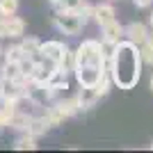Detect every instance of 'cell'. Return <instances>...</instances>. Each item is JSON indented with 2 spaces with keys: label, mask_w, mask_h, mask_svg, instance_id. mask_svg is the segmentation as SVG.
<instances>
[{
  "label": "cell",
  "mask_w": 153,
  "mask_h": 153,
  "mask_svg": "<svg viewBox=\"0 0 153 153\" xmlns=\"http://www.w3.org/2000/svg\"><path fill=\"white\" fill-rule=\"evenodd\" d=\"M135 2V7H140V9H144V7H149L153 2V0H133Z\"/></svg>",
  "instance_id": "cell-26"
},
{
  "label": "cell",
  "mask_w": 153,
  "mask_h": 153,
  "mask_svg": "<svg viewBox=\"0 0 153 153\" xmlns=\"http://www.w3.org/2000/svg\"><path fill=\"white\" fill-rule=\"evenodd\" d=\"M57 66V71H62V73H69V71H73V51H64V55L59 57V62L55 64Z\"/></svg>",
  "instance_id": "cell-20"
},
{
  "label": "cell",
  "mask_w": 153,
  "mask_h": 153,
  "mask_svg": "<svg viewBox=\"0 0 153 153\" xmlns=\"http://www.w3.org/2000/svg\"><path fill=\"white\" fill-rule=\"evenodd\" d=\"M0 55H2V46H0Z\"/></svg>",
  "instance_id": "cell-31"
},
{
  "label": "cell",
  "mask_w": 153,
  "mask_h": 153,
  "mask_svg": "<svg viewBox=\"0 0 153 153\" xmlns=\"http://www.w3.org/2000/svg\"><path fill=\"white\" fill-rule=\"evenodd\" d=\"M14 149H16V151H34V149H37V137H32V135H23V137H19V140L14 142Z\"/></svg>",
  "instance_id": "cell-18"
},
{
  "label": "cell",
  "mask_w": 153,
  "mask_h": 153,
  "mask_svg": "<svg viewBox=\"0 0 153 153\" xmlns=\"http://www.w3.org/2000/svg\"><path fill=\"white\" fill-rule=\"evenodd\" d=\"M110 85H112V78H110L108 69H105V71H103V76L98 78V82L94 85L96 94H98V96H108V91H110Z\"/></svg>",
  "instance_id": "cell-19"
},
{
  "label": "cell",
  "mask_w": 153,
  "mask_h": 153,
  "mask_svg": "<svg viewBox=\"0 0 153 153\" xmlns=\"http://www.w3.org/2000/svg\"><path fill=\"white\" fill-rule=\"evenodd\" d=\"M44 119H46V123H48V128H55V126H59V123L64 121V117L59 114L55 108H48V110H46Z\"/></svg>",
  "instance_id": "cell-21"
},
{
  "label": "cell",
  "mask_w": 153,
  "mask_h": 153,
  "mask_svg": "<svg viewBox=\"0 0 153 153\" xmlns=\"http://www.w3.org/2000/svg\"><path fill=\"white\" fill-rule=\"evenodd\" d=\"M144 44L153 46V32H146V41H144Z\"/></svg>",
  "instance_id": "cell-28"
},
{
  "label": "cell",
  "mask_w": 153,
  "mask_h": 153,
  "mask_svg": "<svg viewBox=\"0 0 153 153\" xmlns=\"http://www.w3.org/2000/svg\"><path fill=\"white\" fill-rule=\"evenodd\" d=\"M101 101V96L96 94L94 87H82L76 96V103H78V110H91L96 103Z\"/></svg>",
  "instance_id": "cell-9"
},
{
  "label": "cell",
  "mask_w": 153,
  "mask_h": 153,
  "mask_svg": "<svg viewBox=\"0 0 153 153\" xmlns=\"http://www.w3.org/2000/svg\"><path fill=\"white\" fill-rule=\"evenodd\" d=\"M53 108L57 110V112L64 117V119H69V117H73V114L78 112L76 96H73V98H66V101H64V98H59V101H55V105H53Z\"/></svg>",
  "instance_id": "cell-14"
},
{
  "label": "cell",
  "mask_w": 153,
  "mask_h": 153,
  "mask_svg": "<svg viewBox=\"0 0 153 153\" xmlns=\"http://www.w3.org/2000/svg\"><path fill=\"white\" fill-rule=\"evenodd\" d=\"M64 51H66V46H64L62 41H44V44H39L41 57L51 59V62H55V64L59 62V57L64 55Z\"/></svg>",
  "instance_id": "cell-8"
},
{
  "label": "cell",
  "mask_w": 153,
  "mask_h": 153,
  "mask_svg": "<svg viewBox=\"0 0 153 153\" xmlns=\"http://www.w3.org/2000/svg\"><path fill=\"white\" fill-rule=\"evenodd\" d=\"M105 66V57H103V51H101V41H96V39H87L82 44L76 48L73 53V69L78 66Z\"/></svg>",
  "instance_id": "cell-2"
},
{
  "label": "cell",
  "mask_w": 153,
  "mask_h": 153,
  "mask_svg": "<svg viewBox=\"0 0 153 153\" xmlns=\"http://www.w3.org/2000/svg\"><path fill=\"white\" fill-rule=\"evenodd\" d=\"M140 57H142V64H151V66H153V46L142 44V48H140Z\"/></svg>",
  "instance_id": "cell-24"
},
{
  "label": "cell",
  "mask_w": 153,
  "mask_h": 153,
  "mask_svg": "<svg viewBox=\"0 0 153 153\" xmlns=\"http://www.w3.org/2000/svg\"><path fill=\"white\" fill-rule=\"evenodd\" d=\"M146 25L144 23H128L126 27H123V39L126 41H130V44H135V46H142L144 41H146Z\"/></svg>",
  "instance_id": "cell-7"
},
{
  "label": "cell",
  "mask_w": 153,
  "mask_h": 153,
  "mask_svg": "<svg viewBox=\"0 0 153 153\" xmlns=\"http://www.w3.org/2000/svg\"><path fill=\"white\" fill-rule=\"evenodd\" d=\"M151 91H153V76H151Z\"/></svg>",
  "instance_id": "cell-30"
},
{
  "label": "cell",
  "mask_w": 153,
  "mask_h": 153,
  "mask_svg": "<svg viewBox=\"0 0 153 153\" xmlns=\"http://www.w3.org/2000/svg\"><path fill=\"white\" fill-rule=\"evenodd\" d=\"M7 37V27H5V19L0 16V39H5Z\"/></svg>",
  "instance_id": "cell-27"
},
{
  "label": "cell",
  "mask_w": 153,
  "mask_h": 153,
  "mask_svg": "<svg viewBox=\"0 0 153 153\" xmlns=\"http://www.w3.org/2000/svg\"><path fill=\"white\" fill-rule=\"evenodd\" d=\"M2 55H5L7 62H21V59L25 57L23 51H21V46H9L7 51H2Z\"/></svg>",
  "instance_id": "cell-23"
},
{
  "label": "cell",
  "mask_w": 153,
  "mask_h": 153,
  "mask_svg": "<svg viewBox=\"0 0 153 153\" xmlns=\"http://www.w3.org/2000/svg\"><path fill=\"white\" fill-rule=\"evenodd\" d=\"M2 19H5L7 37H12V39H21L23 34H25V21L19 19L16 14H12V16H2Z\"/></svg>",
  "instance_id": "cell-11"
},
{
  "label": "cell",
  "mask_w": 153,
  "mask_h": 153,
  "mask_svg": "<svg viewBox=\"0 0 153 153\" xmlns=\"http://www.w3.org/2000/svg\"><path fill=\"white\" fill-rule=\"evenodd\" d=\"M39 44H41V41H39L37 37H25V34H23V41H21V51H23V55H25V57H30L32 62H37V59H41V53H39Z\"/></svg>",
  "instance_id": "cell-13"
},
{
  "label": "cell",
  "mask_w": 153,
  "mask_h": 153,
  "mask_svg": "<svg viewBox=\"0 0 153 153\" xmlns=\"http://www.w3.org/2000/svg\"><path fill=\"white\" fill-rule=\"evenodd\" d=\"M53 23H55V27H57L62 34H69V37H76V34H80V30H82V21L78 19L76 12H57V16L53 19Z\"/></svg>",
  "instance_id": "cell-3"
},
{
  "label": "cell",
  "mask_w": 153,
  "mask_h": 153,
  "mask_svg": "<svg viewBox=\"0 0 153 153\" xmlns=\"http://www.w3.org/2000/svg\"><path fill=\"white\" fill-rule=\"evenodd\" d=\"M19 12V0H0V16H12Z\"/></svg>",
  "instance_id": "cell-22"
},
{
  "label": "cell",
  "mask_w": 153,
  "mask_h": 153,
  "mask_svg": "<svg viewBox=\"0 0 153 153\" xmlns=\"http://www.w3.org/2000/svg\"><path fill=\"white\" fill-rule=\"evenodd\" d=\"M27 123H30V114H25V112H21V110L16 108V112L12 114V119H9L7 126H12L14 130H25Z\"/></svg>",
  "instance_id": "cell-16"
},
{
  "label": "cell",
  "mask_w": 153,
  "mask_h": 153,
  "mask_svg": "<svg viewBox=\"0 0 153 153\" xmlns=\"http://www.w3.org/2000/svg\"><path fill=\"white\" fill-rule=\"evenodd\" d=\"M103 30V41H110V44H119L123 39V25L119 23V21H110V23H105V25H101Z\"/></svg>",
  "instance_id": "cell-10"
},
{
  "label": "cell",
  "mask_w": 153,
  "mask_h": 153,
  "mask_svg": "<svg viewBox=\"0 0 153 153\" xmlns=\"http://www.w3.org/2000/svg\"><path fill=\"white\" fill-rule=\"evenodd\" d=\"M76 14H78V19L82 21V23H87V21H91V16H94V7H91L89 2H85Z\"/></svg>",
  "instance_id": "cell-25"
},
{
  "label": "cell",
  "mask_w": 153,
  "mask_h": 153,
  "mask_svg": "<svg viewBox=\"0 0 153 153\" xmlns=\"http://www.w3.org/2000/svg\"><path fill=\"white\" fill-rule=\"evenodd\" d=\"M103 71H105V66H91V64H87V66L73 69V73H76V80L80 87H94L98 82V78L103 76Z\"/></svg>",
  "instance_id": "cell-5"
},
{
  "label": "cell",
  "mask_w": 153,
  "mask_h": 153,
  "mask_svg": "<svg viewBox=\"0 0 153 153\" xmlns=\"http://www.w3.org/2000/svg\"><path fill=\"white\" fill-rule=\"evenodd\" d=\"M151 149H153V142H151Z\"/></svg>",
  "instance_id": "cell-32"
},
{
  "label": "cell",
  "mask_w": 153,
  "mask_h": 153,
  "mask_svg": "<svg viewBox=\"0 0 153 153\" xmlns=\"http://www.w3.org/2000/svg\"><path fill=\"white\" fill-rule=\"evenodd\" d=\"M110 78L112 82L119 85V89H133L137 80H140V71H142V57L137 46L130 41H119L114 46V51L110 55Z\"/></svg>",
  "instance_id": "cell-1"
},
{
  "label": "cell",
  "mask_w": 153,
  "mask_h": 153,
  "mask_svg": "<svg viewBox=\"0 0 153 153\" xmlns=\"http://www.w3.org/2000/svg\"><path fill=\"white\" fill-rule=\"evenodd\" d=\"M149 23H151V27H153V14H151V19H149Z\"/></svg>",
  "instance_id": "cell-29"
},
{
  "label": "cell",
  "mask_w": 153,
  "mask_h": 153,
  "mask_svg": "<svg viewBox=\"0 0 153 153\" xmlns=\"http://www.w3.org/2000/svg\"><path fill=\"white\" fill-rule=\"evenodd\" d=\"M51 2H55V0H51Z\"/></svg>",
  "instance_id": "cell-33"
},
{
  "label": "cell",
  "mask_w": 153,
  "mask_h": 153,
  "mask_svg": "<svg viewBox=\"0 0 153 153\" xmlns=\"http://www.w3.org/2000/svg\"><path fill=\"white\" fill-rule=\"evenodd\" d=\"M25 94V87L19 85L16 80H9V78H2L0 76V98L2 101H16Z\"/></svg>",
  "instance_id": "cell-6"
},
{
  "label": "cell",
  "mask_w": 153,
  "mask_h": 153,
  "mask_svg": "<svg viewBox=\"0 0 153 153\" xmlns=\"http://www.w3.org/2000/svg\"><path fill=\"white\" fill-rule=\"evenodd\" d=\"M91 19H94L98 25H105V23H110V21L117 19V12H114V7L110 5V2H103V5L94 7V16H91Z\"/></svg>",
  "instance_id": "cell-12"
},
{
  "label": "cell",
  "mask_w": 153,
  "mask_h": 153,
  "mask_svg": "<svg viewBox=\"0 0 153 153\" xmlns=\"http://www.w3.org/2000/svg\"><path fill=\"white\" fill-rule=\"evenodd\" d=\"M85 2H87V0H55L53 5H55L57 12H78Z\"/></svg>",
  "instance_id": "cell-17"
},
{
  "label": "cell",
  "mask_w": 153,
  "mask_h": 153,
  "mask_svg": "<svg viewBox=\"0 0 153 153\" xmlns=\"http://www.w3.org/2000/svg\"><path fill=\"white\" fill-rule=\"evenodd\" d=\"M55 69H57V66H55V62L41 57V59H37V62H34V66H32V71H30V76H27V78H30V82H34V85H46Z\"/></svg>",
  "instance_id": "cell-4"
},
{
  "label": "cell",
  "mask_w": 153,
  "mask_h": 153,
  "mask_svg": "<svg viewBox=\"0 0 153 153\" xmlns=\"http://www.w3.org/2000/svg\"><path fill=\"white\" fill-rule=\"evenodd\" d=\"M0 128H2V126H0Z\"/></svg>",
  "instance_id": "cell-34"
},
{
  "label": "cell",
  "mask_w": 153,
  "mask_h": 153,
  "mask_svg": "<svg viewBox=\"0 0 153 153\" xmlns=\"http://www.w3.org/2000/svg\"><path fill=\"white\" fill-rule=\"evenodd\" d=\"M46 130H48V123H46L44 117H30V123H27V128H25L27 135L41 137V135H46Z\"/></svg>",
  "instance_id": "cell-15"
}]
</instances>
